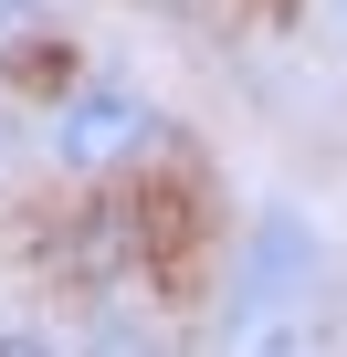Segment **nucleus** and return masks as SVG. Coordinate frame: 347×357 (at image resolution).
Listing matches in <instances>:
<instances>
[{
	"label": "nucleus",
	"instance_id": "f257e3e1",
	"mask_svg": "<svg viewBox=\"0 0 347 357\" xmlns=\"http://www.w3.org/2000/svg\"><path fill=\"white\" fill-rule=\"evenodd\" d=\"M158 137H168V126H158V105H147L126 74H74V84L53 95V116H43V158H53V178H74V190L126 178Z\"/></svg>",
	"mask_w": 347,
	"mask_h": 357
},
{
	"label": "nucleus",
	"instance_id": "f03ea898",
	"mask_svg": "<svg viewBox=\"0 0 347 357\" xmlns=\"http://www.w3.org/2000/svg\"><path fill=\"white\" fill-rule=\"evenodd\" d=\"M64 357H168V336H158V326H137L126 305H84V336H74Z\"/></svg>",
	"mask_w": 347,
	"mask_h": 357
},
{
	"label": "nucleus",
	"instance_id": "7ed1b4c3",
	"mask_svg": "<svg viewBox=\"0 0 347 357\" xmlns=\"http://www.w3.org/2000/svg\"><path fill=\"white\" fill-rule=\"evenodd\" d=\"M43 53H64L53 11H43V0H0V74H32Z\"/></svg>",
	"mask_w": 347,
	"mask_h": 357
},
{
	"label": "nucleus",
	"instance_id": "20e7f679",
	"mask_svg": "<svg viewBox=\"0 0 347 357\" xmlns=\"http://www.w3.org/2000/svg\"><path fill=\"white\" fill-rule=\"evenodd\" d=\"M0 357H64V347H53L43 326H0Z\"/></svg>",
	"mask_w": 347,
	"mask_h": 357
},
{
	"label": "nucleus",
	"instance_id": "39448f33",
	"mask_svg": "<svg viewBox=\"0 0 347 357\" xmlns=\"http://www.w3.org/2000/svg\"><path fill=\"white\" fill-rule=\"evenodd\" d=\"M316 11H326V22H337V32H347V0H316Z\"/></svg>",
	"mask_w": 347,
	"mask_h": 357
}]
</instances>
